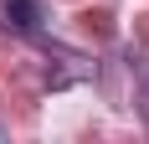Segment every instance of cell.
I'll return each instance as SVG.
<instances>
[{
	"mask_svg": "<svg viewBox=\"0 0 149 144\" xmlns=\"http://www.w3.org/2000/svg\"><path fill=\"white\" fill-rule=\"evenodd\" d=\"M0 10H5V26L21 31V36H41V5L36 0H0Z\"/></svg>",
	"mask_w": 149,
	"mask_h": 144,
	"instance_id": "1",
	"label": "cell"
}]
</instances>
